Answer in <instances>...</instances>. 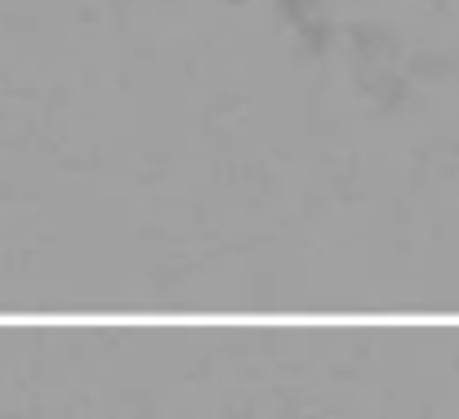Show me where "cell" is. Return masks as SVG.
<instances>
[]
</instances>
